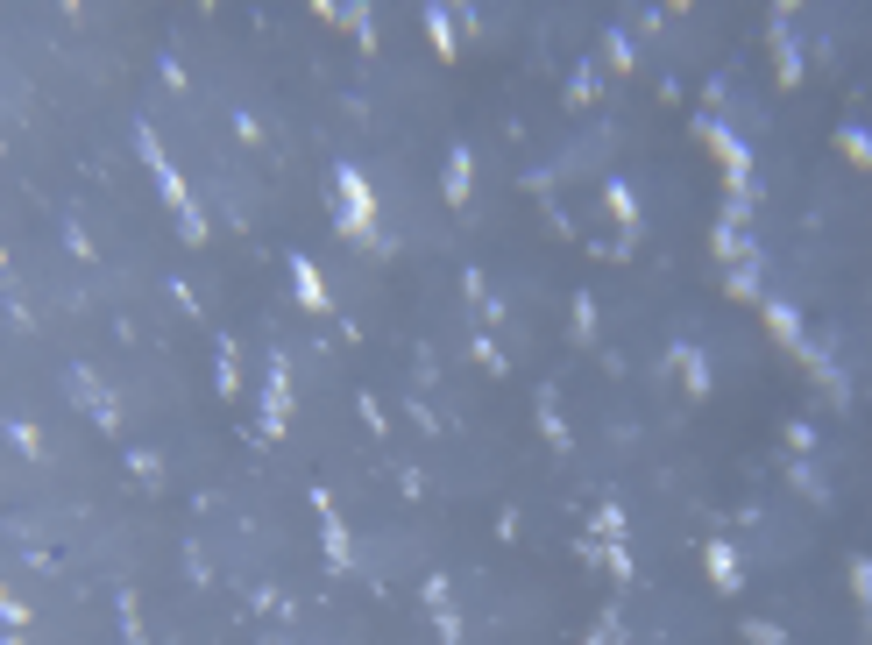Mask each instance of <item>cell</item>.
<instances>
[{
	"label": "cell",
	"instance_id": "17",
	"mask_svg": "<svg viewBox=\"0 0 872 645\" xmlns=\"http://www.w3.org/2000/svg\"><path fill=\"white\" fill-rule=\"evenodd\" d=\"M539 426H546L553 447H568V426H561V412H553V390H539Z\"/></svg>",
	"mask_w": 872,
	"mask_h": 645
},
{
	"label": "cell",
	"instance_id": "19",
	"mask_svg": "<svg viewBox=\"0 0 872 645\" xmlns=\"http://www.w3.org/2000/svg\"><path fill=\"white\" fill-rule=\"evenodd\" d=\"M461 284H468V298H475V305H483V319H497V312H504V305L490 298V284H483V270H468Z\"/></svg>",
	"mask_w": 872,
	"mask_h": 645
},
{
	"label": "cell",
	"instance_id": "1",
	"mask_svg": "<svg viewBox=\"0 0 872 645\" xmlns=\"http://www.w3.org/2000/svg\"><path fill=\"white\" fill-rule=\"evenodd\" d=\"M135 149H142V164L156 171V192H164V206L178 213V227H185V241H206V213L192 206V192H185V178H178V164L164 156V142H156L149 128H135Z\"/></svg>",
	"mask_w": 872,
	"mask_h": 645
},
{
	"label": "cell",
	"instance_id": "14",
	"mask_svg": "<svg viewBox=\"0 0 872 645\" xmlns=\"http://www.w3.org/2000/svg\"><path fill=\"white\" fill-rule=\"evenodd\" d=\"M724 291H731L738 305H766V291H759V270H752V263H738V270L724 277Z\"/></svg>",
	"mask_w": 872,
	"mask_h": 645
},
{
	"label": "cell",
	"instance_id": "7",
	"mask_svg": "<svg viewBox=\"0 0 872 645\" xmlns=\"http://www.w3.org/2000/svg\"><path fill=\"white\" fill-rule=\"evenodd\" d=\"M773 64H780V86H802V50L787 36V8L773 15Z\"/></svg>",
	"mask_w": 872,
	"mask_h": 645
},
{
	"label": "cell",
	"instance_id": "22",
	"mask_svg": "<svg viewBox=\"0 0 872 645\" xmlns=\"http://www.w3.org/2000/svg\"><path fill=\"white\" fill-rule=\"evenodd\" d=\"M745 645H787V631L766 624V617H752V624H745Z\"/></svg>",
	"mask_w": 872,
	"mask_h": 645
},
{
	"label": "cell",
	"instance_id": "23",
	"mask_svg": "<svg viewBox=\"0 0 872 645\" xmlns=\"http://www.w3.org/2000/svg\"><path fill=\"white\" fill-rule=\"evenodd\" d=\"M475 362H483V369H490V376H504V348H497V341H490V334H475Z\"/></svg>",
	"mask_w": 872,
	"mask_h": 645
},
{
	"label": "cell",
	"instance_id": "10",
	"mask_svg": "<svg viewBox=\"0 0 872 645\" xmlns=\"http://www.w3.org/2000/svg\"><path fill=\"white\" fill-rule=\"evenodd\" d=\"M468 185H475V156L454 142L447 149V206H468Z\"/></svg>",
	"mask_w": 872,
	"mask_h": 645
},
{
	"label": "cell",
	"instance_id": "27",
	"mask_svg": "<svg viewBox=\"0 0 872 645\" xmlns=\"http://www.w3.org/2000/svg\"><path fill=\"white\" fill-rule=\"evenodd\" d=\"M568 100H575V107H589V100H596V71H575V86H568Z\"/></svg>",
	"mask_w": 872,
	"mask_h": 645
},
{
	"label": "cell",
	"instance_id": "11",
	"mask_svg": "<svg viewBox=\"0 0 872 645\" xmlns=\"http://www.w3.org/2000/svg\"><path fill=\"white\" fill-rule=\"evenodd\" d=\"M709 241H717V263H752V241H745V227L738 220H717V234H709Z\"/></svg>",
	"mask_w": 872,
	"mask_h": 645
},
{
	"label": "cell",
	"instance_id": "24",
	"mask_svg": "<svg viewBox=\"0 0 872 645\" xmlns=\"http://www.w3.org/2000/svg\"><path fill=\"white\" fill-rule=\"evenodd\" d=\"M575 341H596V298H575Z\"/></svg>",
	"mask_w": 872,
	"mask_h": 645
},
{
	"label": "cell",
	"instance_id": "29",
	"mask_svg": "<svg viewBox=\"0 0 872 645\" xmlns=\"http://www.w3.org/2000/svg\"><path fill=\"white\" fill-rule=\"evenodd\" d=\"M589 645H624V631H617V617H603V624H596V638H589Z\"/></svg>",
	"mask_w": 872,
	"mask_h": 645
},
{
	"label": "cell",
	"instance_id": "20",
	"mask_svg": "<svg viewBox=\"0 0 872 645\" xmlns=\"http://www.w3.org/2000/svg\"><path fill=\"white\" fill-rule=\"evenodd\" d=\"M213 376H220V397L242 390V369H234V348H227V341H220V369H213Z\"/></svg>",
	"mask_w": 872,
	"mask_h": 645
},
{
	"label": "cell",
	"instance_id": "21",
	"mask_svg": "<svg viewBox=\"0 0 872 645\" xmlns=\"http://www.w3.org/2000/svg\"><path fill=\"white\" fill-rule=\"evenodd\" d=\"M851 596H858V603L872 610V560H865V553L851 560Z\"/></svg>",
	"mask_w": 872,
	"mask_h": 645
},
{
	"label": "cell",
	"instance_id": "12",
	"mask_svg": "<svg viewBox=\"0 0 872 645\" xmlns=\"http://www.w3.org/2000/svg\"><path fill=\"white\" fill-rule=\"evenodd\" d=\"M674 369H681L688 397H709V362H702V348H674Z\"/></svg>",
	"mask_w": 872,
	"mask_h": 645
},
{
	"label": "cell",
	"instance_id": "18",
	"mask_svg": "<svg viewBox=\"0 0 872 645\" xmlns=\"http://www.w3.org/2000/svg\"><path fill=\"white\" fill-rule=\"evenodd\" d=\"M596 539H603V546H624V511H617V504L596 511Z\"/></svg>",
	"mask_w": 872,
	"mask_h": 645
},
{
	"label": "cell",
	"instance_id": "13",
	"mask_svg": "<svg viewBox=\"0 0 872 645\" xmlns=\"http://www.w3.org/2000/svg\"><path fill=\"white\" fill-rule=\"evenodd\" d=\"M71 383H78V397H86V405H93V419H100V426H107V433H114V426H121V419H114V397H107V390H100V383H93V376H86V369H78V376H71Z\"/></svg>",
	"mask_w": 872,
	"mask_h": 645
},
{
	"label": "cell",
	"instance_id": "15",
	"mask_svg": "<svg viewBox=\"0 0 872 645\" xmlns=\"http://www.w3.org/2000/svg\"><path fill=\"white\" fill-rule=\"evenodd\" d=\"M837 149L851 156L858 171H872V128H837Z\"/></svg>",
	"mask_w": 872,
	"mask_h": 645
},
{
	"label": "cell",
	"instance_id": "9",
	"mask_svg": "<svg viewBox=\"0 0 872 645\" xmlns=\"http://www.w3.org/2000/svg\"><path fill=\"white\" fill-rule=\"evenodd\" d=\"M291 291H298L305 312H327V284H320V270H312L305 256H291Z\"/></svg>",
	"mask_w": 872,
	"mask_h": 645
},
{
	"label": "cell",
	"instance_id": "6",
	"mask_svg": "<svg viewBox=\"0 0 872 645\" xmlns=\"http://www.w3.org/2000/svg\"><path fill=\"white\" fill-rule=\"evenodd\" d=\"M759 312H766V334H773L780 348H795V355L809 348V334H802V312H795V305H787V298H766Z\"/></svg>",
	"mask_w": 872,
	"mask_h": 645
},
{
	"label": "cell",
	"instance_id": "8",
	"mask_svg": "<svg viewBox=\"0 0 872 645\" xmlns=\"http://www.w3.org/2000/svg\"><path fill=\"white\" fill-rule=\"evenodd\" d=\"M312 511H320V525H327V560H334V568H348L355 546H348V532H341V518H334V497L320 490V497H312Z\"/></svg>",
	"mask_w": 872,
	"mask_h": 645
},
{
	"label": "cell",
	"instance_id": "28",
	"mask_svg": "<svg viewBox=\"0 0 872 645\" xmlns=\"http://www.w3.org/2000/svg\"><path fill=\"white\" fill-rule=\"evenodd\" d=\"M603 560H610V575H617V582H631V553H624V546H603Z\"/></svg>",
	"mask_w": 872,
	"mask_h": 645
},
{
	"label": "cell",
	"instance_id": "5",
	"mask_svg": "<svg viewBox=\"0 0 872 645\" xmlns=\"http://www.w3.org/2000/svg\"><path fill=\"white\" fill-rule=\"evenodd\" d=\"M702 568H709V582H717L724 596H738V589H745V560H738V546H731V539H709Z\"/></svg>",
	"mask_w": 872,
	"mask_h": 645
},
{
	"label": "cell",
	"instance_id": "2",
	"mask_svg": "<svg viewBox=\"0 0 872 645\" xmlns=\"http://www.w3.org/2000/svg\"><path fill=\"white\" fill-rule=\"evenodd\" d=\"M334 227L341 234H355V241H369V249H376V192H369V178L355 171V164H341L334 171Z\"/></svg>",
	"mask_w": 872,
	"mask_h": 645
},
{
	"label": "cell",
	"instance_id": "3",
	"mask_svg": "<svg viewBox=\"0 0 872 645\" xmlns=\"http://www.w3.org/2000/svg\"><path fill=\"white\" fill-rule=\"evenodd\" d=\"M284 426H291V362L277 355V362H270V383H263V433L277 440Z\"/></svg>",
	"mask_w": 872,
	"mask_h": 645
},
{
	"label": "cell",
	"instance_id": "25",
	"mask_svg": "<svg viewBox=\"0 0 872 645\" xmlns=\"http://www.w3.org/2000/svg\"><path fill=\"white\" fill-rule=\"evenodd\" d=\"M8 440H15L22 454H43V440H36V426H29V419H8Z\"/></svg>",
	"mask_w": 872,
	"mask_h": 645
},
{
	"label": "cell",
	"instance_id": "4",
	"mask_svg": "<svg viewBox=\"0 0 872 645\" xmlns=\"http://www.w3.org/2000/svg\"><path fill=\"white\" fill-rule=\"evenodd\" d=\"M603 206H610V213H617V227H624L617 256H631V249H639V192H631L624 178H610V185H603Z\"/></svg>",
	"mask_w": 872,
	"mask_h": 645
},
{
	"label": "cell",
	"instance_id": "16",
	"mask_svg": "<svg viewBox=\"0 0 872 645\" xmlns=\"http://www.w3.org/2000/svg\"><path fill=\"white\" fill-rule=\"evenodd\" d=\"M426 36L440 57H454V8H426Z\"/></svg>",
	"mask_w": 872,
	"mask_h": 645
},
{
	"label": "cell",
	"instance_id": "26",
	"mask_svg": "<svg viewBox=\"0 0 872 645\" xmlns=\"http://www.w3.org/2000/svg\"><path fill=\"white\" fill-rule=\"evenodd\" d=\"M603 50H610V64H617V71H631V36H624V29H610V43H603Z\"/></svg>",
	"mask_w": 872,
	"mask_h": 645
}]
</instances>
